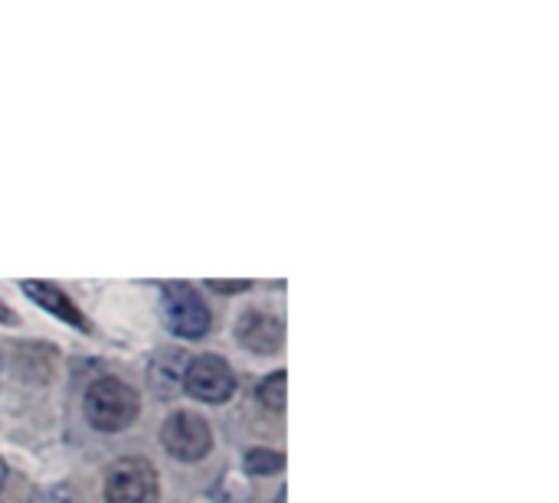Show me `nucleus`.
Returning a JSON list of instances; mask_svg holds the SVG:
<instances>
[{"label": "nucleus", "mask_w": 559, "mask_h": 503, "mask_svg": "<svg viewBox=\"0 0 559 503\" xmlns=\"http://www.w3.org/2000/svg\"><path fill=\"white\" fill-rule=\"evenodd\" d=\"M10 321H13V314H10V311H7V308L0 304V324H10Z\"/></svg>", "instance_id": "nucleus-12"}, {"label": "nucleus", "mask_w": 559, "mask_h": 503, "mask_svg": "<svg viewBox=\"0 0 559 503\" xmlns=\"http://www.w3.org/2000/svg\"><path fill=\"white\" fill-rule=\"evenodd\" d=\"M236 337H239V344H242L246 350H252V354H275V350L282 347L285 331H282V321H278V318H272V314H265V311H249V314L239 318Z\"/></svg>", "instance_id": "nucleus-6"}, {"label": "nucleus", "mask_w": 559, "mask_h": 503, "mask_svg": "<svg viewBox=\"0 0 559 503\" xmlns=\"http://www.w3.org/2000/svg\"><path fill=\"white\" fill-rule=\"evenodd\" d=\"M183 390H187V396H193V399H200V403L219 406V403H226V399L233 396L236 376H233V370H229V363H226L223 357L203 354V357L187 360Z\"/></svg>", "instance_id": "nucleus-3"}, {"label": "nucleus", "mask_w": 559, "mask_h": 503, "mask_svg": "<svg viewBox=\"0 0 559 503\" xmlns=\"http://www.w3.org/2000/svg\"><path fill=\"white\" fill-rule=\"evenodd\" d=\"M141 412V396L115 376L95 380L85 393V419L98 432H121Z\"/></svg>", "instance_id": "nucleus-1"}, {"label": "nucleus", "mask_w": 559, "mask_h": 503, "mask_svg": "<svg viewBox=\"0 0 559 503\" xmlns=\"http://www.w3.org/2000/svg\"><path fill=\"white\" fill-rule=\"evenodd\" d=\"M206 285H210V288H216V291H226V295H233V291H246V288H249V282H216V278H210Z\"/></svg>", "instance_id": "nucleus-11"}, {"label": "nucleus", "mask_w": 559, "mask_h": 503, "mask_svg": "<svg viewBox=\"0 0 559 503\" xmlns=\"http://www.w3.org/2000/svg\"><path fill=\"white\" fill-rule=\"evenodd\" d=\"M259 403H262V409H269V412H285V403H288V376L278 370V373H272V376H265L262 383H259Z\"/></svg>", "instance_id": "nucleus-8"}, {"label": "nucleus", "mask_w": 559, "mask_h": 503, "mask_svg": "<svg viewBox=\"0 0 559 503\" xmlns=\"http://www.w3.org/2000/svg\"><path fill=\"white\" fill-rule=\"evenodd\" d=\"M29 503H75V498H72L69 488H39V491L29 498Z\"/></svg>", "instance_id": "nucleus-10"}, {"label": "nucleus", "mask_w": 559, "mask_h": 503, "mask_svg": "<svg viewBox=\"0 0 559 503\" xmlns=\"http://www.w3.org/2000/svg\"><path fill=\"white\" fill-rule=\"evenodd\" d=\"M275 503H285V491H282V494H278V501Z\"/></svg>", "instance_id": "nucleus-14"}, {"label": "nucleus", "mask_w": 559, "mask_h": 503, "mask_svg": "<svg viewBox=\"0 0 559 503\" xmlns=\"http://www.w3.org/2000/svg\"><path fill=\"white\" fill-rule=\"evenodd\" d=\"M23 291H26L29 301H36L39 308H46V311L56 314L59 321H66V324H72V327H79V331H85V318H82L79 308L62 295V288H56V285H49V282H23Z\"/></svg>", "instance_id": "nucleus-7"}, {"label": "nucleus", "mask_w": 559, "mask_h": 503, "mask_svg": "<svg viewBox=\"0 0 559 503\" xmlns=\"http://www.w3.org/2000/svg\"><path fill=\"white\" fill-rule=\"evenodd\" d=\"M164 321L183 340H200L210 331V308L190 285H167L164 288Z\"/></svg>", "instance_id": "nucleus-5"}, {"label": "nucleus", "mask_w": 559, "mask_h": 503, "mask_svg": "<svg viewBox=\"0 0 559 503\" xmlns=\"http://www.w3.org/2000/svg\"><path fill=\"white\" fill-rule=\"evenodd\" d=\"M105 498L108 503H157L160 484H157L154 465L144 458L115 462L105 481Z\"/></svg>", "instance_id": "nucleus-2"}, {"label": "nucleus", "mask_w": 559, "mask_h": 503, "mask_svg": "<svg viewBox=\"0 0 559 503\" xmlns=\"http://www.w3.org/2000/svg\"><path fill=\"white\" fill-rule=\"evenodd\" d=\"M160 442L177 462H200L213 448V429L197 412H174L160 429Z\"/></svg>", "instance_id": "nucleus-4"}, {"label": "nucleus", "mask_w": 559, "mask_h": 503, "mask_svg": "<svg viewBox=\"0 0 559 503\" xmlns=\"http://www.w3.org/2000/svg\"><path fill=\"white\" fill-rule=\"evenodd\" d=\"M282 468H285V458H282L278 452H269V448H252V452H246V471H249V475L265 478V475H278Z\"/></svg>", "instance_id": "nucleus-9"}, {"label": "nucleus", "mask_w": 559, "mask_h": 503, "mask_svg": "<svg viewBox=\"0 0 559 503\" xmlns=\"http://www.w3.org/2000/svg\"><path fill=\"white\" fill-rule=\"evenodd\" d=\"M3 481H7V465L0 462V488H3Z\"/></svg>", "instance_id": "nucleus-13"}]
</instances>
